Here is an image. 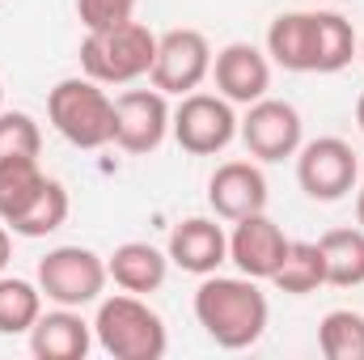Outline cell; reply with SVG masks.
<instances>
[{"label":"cell","instance_id":"603a6c76","mask_svg":"<svg viewBox=\"0 0 364 360\" xmlns=\"http://www.w3.org/2000/svg\"><path fill=\"white\" fill-rule=\"evenodd\" d=\"M318 348L326 360H364V314L331 309L318 327Z\"/></svg>","mask_w":364,"mask_h":360},{"label":"cell","instance_id":"f1b7e54d","mask_svg":"<svg viewBox=\"0 0 364 360\" xmlns=\"http://www.w3.org/2000/svg\"><path fill=\"white\" fill-rule=\"evenodd\" d=\"M356 225L364 229V191H360V199H356Z\"/></svg>","mask_w":364,"mask_h":360},{"label":"cell","instance_id":"52a82bcc","mask_svg":"<svg viewBox=\"0 0 364 360\" xmlns=\"http://www.w3.org/2000/svg\"><path fill=\"white\" fill-rule=\"evenodd\" d=\"M356 174H360L356 149L348 140H339V136H318V140L296 149V182L318 203L343 199L356 186Z\"/></svg>","mask_w":364,"mask_h":360},{"label":"cell","instance_id":"5bb4252c","mask_svg":"<svg viewBox=\"0 0 364 360\" xmlns=\"http://www.w3.org/2000/svg\"><path fill=\"white\" fill-rule=\"evenodd\" d=\"M166 255H170L174 268L191 271V275H212L220 263H229V238H225V229L216 221L191 216V221L174 225Z\"/></svg>","mask_w":364,"mask_h":360},{"label":"cell","instance_id":"7c38bea8","mask_svg":"<svg viewBox=\"0 0 364 360\" xmlns=\"http://www.w3.org/2000/svg\"><path fill=\"white\" fill-rule=\"evenodd\" d=\"M212 81H216L220 97L250 106V102L267 97V90H272V60L255 43H229L212 60Z\"/></svg>","mask_w":364,"mask_h":360},{"label":"cell","instance_id":"2e32d148","mask_svg":"<svg viewBox=\"0 0 364 360\" xmlns=\"http://www.w3.org/2000/svg\"><path fill=\"white\" fill-rule=\"evenodd\" d=\"M166 271H170V255L149 246V242H123L110 259H106V275L123 288V292H157L166 284Z\"/></svg>","mask_w":364,"mask_h":360},{"label":"cell","instance_id":"7402d4cb","mask_svg":"<svg viewBox=\"0 0 364 360\" xmlns=\"http://www.w3.org/2000/svg\"><path fill=\"white\" fill-rule=\"evenodd\" d=\"M43 314V288L17 275H0V335H26Z\"/></svg>","mask_w":364,"mask_h":360},{"label":"cell","instance_id":"5b68a950","mask_svg":"<svg viewBox=\"0 0 364 360\" xmlns=\"http://www.w3.org/2000/svg\"><path fill=\"white\" fill-rule=\"evenodd\" d=\"M106 259L93 255L90 246H55L38 259V288L47 301L68 305V309H85L93 301H102L106 288Z\"/></svg>","mask_w":364,"mask_h":360},{"label":"cell","instance_id":"4fadbf2b","mask_svg":"<svg viewBox=\"0 0 364 360\" xmlns=\"http://www.w3.org/2000/svg\"><path fill=\"white\" fill-rule=\"evenodd\" d=\"M208 203L220 221H242L267 208V179L255 162H225L208 179Z\"/></svg>","mask_w":364,"mask_h":360},{"label":"cell","instance_id":"ba28073f","mask_svg":"<svg viewBox=\"0 0 364 360\" xmlns=\"http://www.w3.org/2000/svg\"><path fill=\"white\" fill-rule=\"evenodd\" d=\"M237 136L255 162H284V157H296V149L305 140V123L292 102L259 97V102H250L246 119H237Z\"/></svg>","mask_w":364,"mask_h":360},{"label":"cell","instance_id":"4316f807","mask_svg":"<svg viewBox=\"0 0 364 360\" xmlns=\"http://www.w3.org/2000/svg\"><path fill=\"white\" fill-rule=\"evenodd\" d=\"M9 255H13V238H9V225L0 221V271L9 268Z\"/></svg>","mask_w":364,"mask_h":360},{"label":"cell","instance_id":"3957f363","mask_svg":"<svg viewBox=\"0 0 364 360\" xmlns=\"http://www.w3.org/2000/svg\"><path fill=\"white\" fill-rule=\"evenodd\" d=\"M157 34L144 21H123L114 30H93L81 38V68L97 85H132L153 73Z\"/></svg>","mask_w":364,"mask_h":360},{"label":"cell","instance_id":"8992f818","mask_svg":"<svg viewBox=\"0 0 364 360\" xmlns=\"http://www.w3.org/2000/svg\"><path fill=\"white\" fill-rule=\"evenodd\" d=\"M170 132L178 140L182 153L191 157H212V153H225L237 136V115H233V102L220 97V93H186L170 119Z\"/></svg>","mask_w":364,"mask_h":360},{"label":"cell","instance_id":"9c48e42d","mask_svg":"<svg viewBox=\"0 0 364 360\" xmlns=\"http://www.w3.org/2000/svg\"><path fill=\"white\" fill-rule=\"evenodd\" d=\"M208 77H212V47H208V38L199 30L182 26V30H166L157 38V60H153V73H149L153 90H161L166 97L170 93L186 97Z\"/></svg>","mask_w":364,"mask_h":360},{"label":"cell","instance_id":"484cf974","mask_svg":"<svg viewBox=\"0 0 364 360\" xmlns=\"http://www.w3.org/2000/svg\"><path fill=\"white\" fill-rule=\"evenodd\" d=\"M77 17H81L85 34L114 30V26H123V21L136 17V0H77Z\"/></svg>","mask_w":364,"mask_h":360},{"label":"cell","instance_id":"44dd1931","mask_svg":"<svg viewBox=\"0 0 364 360\" xmlns=\"http://www.w3.org/2000/svg\"><path fill=\"white\" fill-rule=\"evenodd\" d=\"M272 284L288 297H305V292H318L326 284V259H322V246L318 242H288V255L284 263L275 268Z\"/></svg>","mask_w":364,"mask_h":360},{"label":"cell","instance_id":"8fae6325","mask_svg":"<svg viewBox=\"0 0 364 360\" xmlns=\"http://www.w3.org/2000/svg\"><path fill=\"white\" fill-rule=\"evenodd\" d=\"M288 255V238L284 229L275 225L267 212H255V216H242L233 221V233H229V263L250 275V280H272L275 268L284 263Z\"/></svg>","mask_w":364,"mask_h":360},{"label":"cell","instance_id":"4dcf8cb0","mask_svg":"<svg viewBox=\"0 0 364 360\" xmlns=\"http://www.w3.org/2000/svg\"><path fill=\"white\" fill-rule=\"evenodd\" d=\"M360 55H364V43H360Z\"/></svg>","mask_w":364,"mask_h":360},{"label":"cell","instance_id":"e0dca14e","mask_svg":"<svg viewBox=\"0 0 364 360\" xmlns=\"http://www.w3.org/2000/svg\"><path fill=\"white\" fill-rule=\"evenodd\" d=\"M267 55L284 73H314V13H279L267 30Z\"/></svg>","mask_w":364,"mask_h":360},{"label":"cell","instance_id":"9a60e30c","mask_svg":"<svg viewBox=\"0 0 364 360\" xmlns=\"http://www.w3.org/2000/svg\"><path fill=\"white\" fill-rule=\"evenodd\" d=\"M93 348V327L68 305L38 314L30 327V352L38 360H85Z\"/></svg>","mask_w":364,"mask_h":360},{"label":"cell","instance_id":"7a4b0ae2","mask_svg":"<svg viewBox=\"0 0 364 360\" xmlns=\"http://www.w3.org/2000/svg\"><path fill=\"white\" fill-rule=\"evenodd\" d=\"M93 339L114 360H161L170 348L166 322L153 305H144L136 292L106 297L93 318Z\"/></svg>","mask_w":364,"mask_h":360},{"label":"cell","instance_id":"ac0fdd59","mask_svg":"<svg viewBox=\"0 0 364 360\" xmlns=\"http://www.w3.org/2000/svg\"><path fill=\"white\" fill-rule=\"evenodd\" d=\"M47 186V174L38 170V157H4L0 162V221L13 225Z\"/></svg>","mask_w":364,"mask_h":360},{"label":"cell","instance_id":"ffe728a7","mask_svg":"<svg viewBox=\"0 0 364 360\" xmlns=\"http://www.w3.org/2000/svg\"><path fill=\"white\" fill-rule=\"evenodd\" d=\"M326 259V284L335 288H360L364 284V229H331L318 238Z\"/></svg>","mask_w":364,"mask_h":360},{"label":"cell","instance_id":"d4e9b609","mask_svg":"<svg viewBox=\"0 0 364 360\" xmlns=\"http://www.w3.org/2000/svg\"><path fill=\"white\" fill-rule=\"evenodd\" d=\"M43 132L26 110H0V162L4 157H38Z\"/></svg>","mask_w":364,"mask_h":360},{"label":"cell","instance_id":"cb8c5ba5","mask_svg":"<svg viewBox=\"0 0 364 360\" xmlns=\"http://www.w3.org/2000/svg\"><path fill=\"white\" fill-rule=\"evenodd\" d=\"M68 191H64V182H55V179H47V186H43V195L9 225L17 238H47V233H55L64 221H68Z\"/></svg>","mask_w":364,"mask_h":360},{"label":"cell","instance_id":"6da1fadb","mask_svg":"<svg viewBox=\"0 0 364 360\" xmlns=\"http://www.w3.org/2000/svg\"><path fill=\"white\" fill-rule=\"evenodd\" d=\"M267 297L259 288V280L250 275H203V284L195 288V318L203 327V335L225 348V352H242L255 348L267 331Z\"/></svg>","mask_w":364,"mask_h":360},{"label":"cell","instance_id":"83f0119b","mask_svg":"<svg viewBox=\"0 0 364 360\" xmlns=\"http://www.w3.org/2000/svg\"><path fill=\"white\" fill-rule=\"evenodd\" d=\"M356 123H360V132H364V90H360V97H356Z\"/></svg>","mask_w":364,"mask_h":360},{"label":"cell","instance_id":"d6986e66","mask_svg":"<svg viewBox=\"0 0 364 360\" xmlns=\"http://www.w3.org/2000/svg\"><path fill=\"white\" fill-rule=\"evenodd\" d=\"M356 51L360 43L343 13H314V73H343Z\"/></svg>","mask_w":364,"mask_h":360},{"label":"cell","instance_id":"f546056e","mask_svg":"<svg viewBox=\"0 0 364 360\" xmlns=\"http://www.w3.org/2000/svg\"><path fill=\"white\" fill-rule=\"evenodd\" d=\"M0 110H4V85H0Z\"/></svg>","mask_w":364,"mask_h":360},{"label":"cell","instance_id":"277c9868","mask_svg":"<svg viewBox=\"0 0 364 360\" xmlns=\"http://www.w3.org/2000/svg\"><path fill=\"white\" fill-rule=\"evenodd\" d=\"M47 119L77 149L114 144V102L93 77H64L47 93Z\"/></svg>","mask_w":364,"mask_h":360},{"label":"cell","instance_id":"30bf717a","mask_svg":"<svg viewBox=\"0 0 364 360\" xmlns=\"http://www.w3.org/2000/svg\"><path fill=\"white\" fill-rule=\"evenodd\" d=\"M170 102L161 90H127L114 97V144L123 153H153L170 136Z\"/></svg>","mask_w":364,"mask_h":360}]
</instances>
